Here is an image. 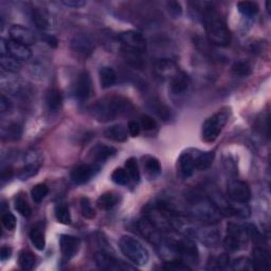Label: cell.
<instances>
[{
    "label": "cell",
    "mask_w": 271,
    "mask_h": 271,
    "mask_svg": "<svg viewBox=\"0 0 271 271\" xmlns=\"http://www.w3.org/2000/svg\"><path fill=\"white\" fill-rule=\"evenodd\" d=\"M1 221H2V225L3 227L9 230V231H13L15 228H16V217H15L12 213H4L1 217Z\"/></svg>",
    "instance_id": "46"
},
{
    "label": "cell",
    "mask_w": 271,
    "mask_h": 271,
    "mask_svg": "<svg viewBox=\"0 0 271 271\" xmlns=\"http://www.w3.org/2000/svg\"><path fill=\"white\" fill-rule=\"evenodd\" d=\"M81 211L83 216L88 218V220H92L95 216V211L88 197H83L81 199Z\"/></svg>",
    "instance_id": "44"
},
{
    "label": "cell",
    "mask_w": 271,
    "mask_h": 271,
    "mask_svg": "<svg viewBox=\"0 0 271 271\" xmlns=\"http://www.w3.org/2000/svg\"><path fill=\"white\" fill-rule=\"evenodd\" d=\"M40 170V167H37V165H34V164H26V167L21 170L20 172V178L21 179H29L31 178L32 176L36 175L37 172H39Z\"/></svg>",
    "instance_id": "48"
},
{
    "label": "cell",
    "mask_w": 271,
    "mask_h": 271,
    "mask_svg": "<svg viewBox=\"0 0 271 271\" xmlns=\"http://www.w3.org/2000/svg\"><path fill=\"white\" fill-rule=\"evenodd\" d=\"M132 104L121 96H108L97 102L93 107V116L100 122H108L129 112Z\"/></svg>",
    "instance_id": "4"
},
{
    "label": "cell",
    "mask_w": 271,
    "mask_h": 271,
    "mask_svg": "<svg viewBox=\"0 0 271 271\" xmlns=\"http://www.w3.org/2000/svg\"><path fill=\"white\" fill-rule=\"evenodd\" d=\"M237 10L239 13H242L244 16L247 17H252L255 16L259 13V5L257 2H252V1H239L236 4Z\"/></svg>",
    "instance_id": "34"
},
{
    "label": "cell",
    "mask_w": 271,
    "mask_h": 271,
    "mask_svg": "<svg viewBox=\"0 0 271 271\" xmlns=\"http://www.w3.org/2000/svg\"><path fill=\"white\" fill-rule=\"evenodd\" d=\"M0 65H1L2 70H4L6 72H11V73H15V72L19 71L21 68L19 61L15 59L10 54L0 55Z\"/></svg>",
    "instance_id": "30"
},
{
    "label": "cell",
    "mask_w": 271,
    "mask_h": 271,
    "mask_svg": "<svg viewBox=\"0 0 271 271\" xmlns=\"http://www.w3.org/2000/svg\"><path fill=\"white\" fill-rule=\"evenodd\" d=\"M214 153L213 152H205L198 154L194 159L195 169L198 171H206L208 170L213 163L214 160Z\"/></svg>",
    "instance_id": "28"
},
{
    "label": "cell",
    "mask_w": 271,
    "mask_h": 271,
    "mask_svg": "<svg viewBox=\"0 0 271 271\" xmlns=\"http://www.w3.org/2000/svg\"><path fill=\"white\" fill-rule=\"evenodd\" d=\"M49 193L48 186L45 183L36 184L31 190V197L35 203H41Z\"/></svg>",
    "instance_id": "36"
},
{
    "label": "cell",
    "mask_w": 271,
    "mask_h": 271,
    "mask_svg": "<svg viewBox=\"0 0 271 271\" xmlns=\"http://www.w3.org/2000/svg\"><path fill=\"white\" fill-rule=\"evenodd\" d=\"M46 104L50 111L56 112L63 106V95L62 92L56 88H52L47 92Z\"/></svg>",
    "instance_id": "23"
},
{
    "label": "cell",
    "mask_w": 271,
    "mask_h": 271,
    "mask_svg": "<svg viewBox=\"0 0 271 271\" xmlns=\"http://www.w3.org/2000/svg\"><path fill=\"white\" fill-rule=\"evenodd\" d=\"M155 68L158 75H160L162 78L169 77V74H171L172 77H174L178 72V70L176 69L175 63L171 61V59H159V61L156 63Z\"/></svg>",
    "instance_id": "26"
},
{
    "label": "cell",
    "mask_w": 271,
    "mask_h": 271,
    "mask_svg": "<svg viewBox=\"0 0 271 271\" xmlns=\"http://www.w3.org/2000/svg\"><path fill=\"white\" fill-rule=\"evenodd\" d=\"M32 18L33 22L35 24L36 28L40 30H46L49 27V18L47 13L39 7H35L33 9L32 13Z\"/></svg>",
    "instance_id": "31"
},
{
    "label": "cell",
    "mask_w": 271,
    "mask_h": 271,
    "mask_svg": "<svg viewBox=\"0 0 271 271\" xmlns=\"http://www.w3.org/2000/svg\"><path fill=\"white\" fill-rule=\"evenodd\" d=\"M140 132H141V127L138 122L131 121L129 123V133L132 137H134V138L138 137V136L140 135Z\"/></svg>",
    "instance_id": "51"
},
{
    "label": "cell",
    "mask_w": 271,
    "mask_h": 271,
    "mask_svg": "<svg viewBox=\"0 0 271 271\" xmlns=\"http://www.w3.org/2000/svg\"><path fill=\"white\" fill-rule=\"evenodd\" d=\"M228 197L233 201L247 203L251 198V190L247 182L233 180L228 184Z\"/></svg>",
    "instance_id": "10"
},
{
    "label": "cell",
    "mask_w": 271,
    "mask_h": 271,
    "mask_svg": "<svg viewBox=\"0 0 271 271\" xmlns=\"http://www.w3.org/2000/svg\"><path fill=\"white\" fill-rule=\"evenodd\" d=\"M230 259L227 254H222L220 257L213 258L212 263H209L210 269H224L228 266Z\"/></svg>",
    "instance_id": "45"
},
{
    "label": "cell",
    "mask_w": 271,
    "mask_h": 271,
    "mask_svg": "<svg viewBox=\"0 0 271 271\" xmlns=\"http://www.w3.org/2000/svg\"><path fill=\"white\" fill-rule=\"evenodd\" d=\"M116 148L109 146V145H105V144H97L95 145L92 150H91V156L94 158L96 161H105L107 160L108 158L112 157L116 154Z\"/></svg>",
    "instance_id": "27"
},
{
    "label": "cell",
    "mask_w": 271,
    "mask_h": 271,
    "mask_svg": "<svg viewBox=\"0 0 271 271\" xmlns=\"http://www.w3.org/2000/svg\"><path fill=\"white\" fill-rule=\"evenodd\" d=\"M6 48L7 54H10L17 61H27L32 55V51L29 48V46L14 42L12 40L6 42Z\"/></svg>",
    "instance_id": "18"
},
{
    "label": "cell",
    "mask_w": 271,
    "mask_h": 271,
    "mask_svg": "<svg viewBox=\"0 0 271 271\" xmlns=\"http://www.w3.org/2000/svg\"><path fill=\"white\" fill-rule=\"evenodd\" d=\"M125 168H126V172L129 173L130 177L134 180V181L139 182L140 171H139L137 160H136L135 158H130V159H127L125 162Z\"/></svg>",
    "instance_id": "38"
},
{
    "label": "cell",
    "mask_w": 271,
    "mask_h": 271,
    "mask_svg": "<svg viewBox=\"0 0 271 271\" xmlns=\"http://www.w3.org/2000/svg\"><path fill=\"white\" fill-rule=\"evenodd\" d=\"M194 159H195V157L189 152H184L180 155L178 162H179L180 172H181L183 177L187 178L193 174V172L195 170Z\"/></svg>",
    "instance_id": "22"
},
{
    "label": "cell",
    "mask_w": 271,
    "mask_h": 271,
    "mask_svg": "<svg viewBox=\"0 0 271 271\" xmlns=\"http://www.w3.org/2000/svg\"><path fill=\"white\" fill-rule=\"evenodd\" d=\"M138 228L141 232V234L148 239L150 243H153L156 246H163L164 242L161 236V232L158 230L155 226L150 223L146 218H142L138 223Z\"/></svg>",
    "instance_id": "12"
},
{
    "label": "cell",
    "mask_w": 271,
    "mask_h": 271,
    "mask_svg": "<svg viewBox=\"0 0 271 271\" xmlns=\"http://www.w3.org/2000/svg\"><path fill=\"white\" fill-rule=\"evenodd\" d=\"M47 43H48V45H50V46H52V47H56L57 46L56 39H54V37H52V36L48 37Z\"/></svg>",
    "instance_id": "55"
},
{
    "label": "cell",
    "mask_w": 271,
    "mask_h": 271,
    "mask_svg": "<svg viewBox=\"0 0 271 271\" xmlns=\"http://www.w3.org/2000/svg\"><path fill=\"white\" fill-rule=\"evenodd\" d=\"M118 39L123 45L125 51L134 52V53L138 54H143L146 52V40L140 32L134 31V30H129V31L120 33L118 35Z\"/></svg>",
    "instance_id": "9"
},
{
    "label": "cell",
    "mask_w": 271,
    "mask_h": 271,
    "mask_svg": "<svg viewBox=\"0 0 271 271\" xmlns=\"http://www.w3.org/2000/svg\"><path fill=\"white\" fill-rule=\"evenodd\" d=\"M171 250L178 254L185 263L191 262L197 264L198 262V250L197 247L189 238H180L165 242Z\"/></svg>",
    "instance_id": "7"
},
{
    "label": "cell",
    "mask_w": 271,
    "mask_h": 271,
    "mask_svg": "<svg viewBox=\"0 0 271 271\" xmlns=\"http://www.w3.org/2000/svg\"><path fill=\"white\" fill-rule=\"evenodd\" d=\"M189 213L194 220L205 225H216L223 216L212 200L199 195H193L189 199Z\"/></svg>",
    "instance_id": "3"
},
{
    "label": "cell",
    "mask_w": 271,
    "mask_h": 271,
    "mask_svg": "<svg viewBox=\"0 0 271 271\" xmlns=\"http://www.w3.org/2000/svg\"><path fill=\"white\" fill-rule=\"evenodd\" d=\"M12 257V248L9 246H3L0 251V259L2 262L9 260Z\"/></svg>",
    "instance_id": "53"
},
{
    "label": "cell",
    "mask_w": 271,
    "mask_h": 271,
    "mask_svg": "<svg viewBox=\"0 0 271 271\" xmlns=\"http://www.w3.org/2000/svg\"><path fill=\"white\" fill-rule=\"evenodd\" d=\"M144 217L160 232H172L177 230L180 223L175 209L164 200H159L152 206H147L145 208Z\"/></svg>",
    "instance_id": "1"
},
{
    "label": "cell",
    "mask_w": 271,
    "mask_h": 271,
    "mask_svg": "<svg viewBox=\"0 0 271 271\" xmlns=\"http://www.w3.org/2000/svg\"><path fill=\"white\" fill-rule=\"evenodd\" d=\"M99 75H100L101 87L103 89L110 88L111 86H114L116 84L117 73L111 67H107V66L102 67L99 71Z\"/></svg>",
    "instance_id": "25"
},
{
    "label": "cell",
    "mask_w": 271,
    "mask_h": 271,
    "mask_svg": "<svg viewBox=\"0 0 271 271\" xmlns=\"http://www.w3.org/2000/svg\"><path fill=\"white\" fill-rule=\"evenodd\" d=\"M62 3L68 7H75V9H78V7L84 6L86 4V1H83V0H63Z\"/></svg>",
    "instance_id": "52"
},
{
    "label": "cell",
    "mask_w": 271,
    "mask_h": 271,
    "mask_svg": "<svg viewBox=\"0 0 271 271\" xmlns=\"http://www.w3.org/2000/svg\"><path fill=\"white\" fill-rule=\"evenodd\" d=\"M104 136L112 141L124 142L127 140V130L122 124L112 125L104 132Z\"/></svg>",
    "instance_id": "24"
},
{
    "label": "cell",
    "mask_w": 271,
    "mask_h": 271,
    "mask_svg": "<svg viewBox=\"0 0 271 271\" xmlns=\"http://www.w3.org/2000/svg\"><path fill=\"white\" fill-rule=\"evenodd\" d=\"M94 175V167L90 164H81L71 173V179L74 183L84 184Z\"/></svg>",
    "instance_id": "19"
},
{
    "label": "cell",
    "mask_w": 271,
    "mask_h": 271,
    "mask_svg": "<svg viewBox=\"0 0 271 271\" xmlns=\"http://www.w3.org/2000/svg\"><path fill=\"white\" fill-rule=\"evenodd\" d=\"M143 167L149 178H157L161 174V164L154 156H145L143 158Z\"/></svg>",
    "instance_id": "21"
},
{
    "label": "cell",
    "mask_w": 271,
    "mask_h": 271,
    "mask_svg": "<svg viewBox=\"0 0 271 271\" xmlns=\"http://www.w3.org/2000/svg\"><path fill=\"white\" fill-rule=\"evenodd\" d=\"M55 218L59 224L70 225L71 224V214L70 211L65 205L57 206L55 209Z\"/></svg>",
    "instance_id": "37"
},
{
    "label": "cell",
    "mask_w": 271,
    "mask_h": 271,
    "mask_svg": "<svg viewBox=\"0 0 271 271\" xmlns=\"http://www.w3.org/2000/svg\"><path fill=\"white\" fill-rule=\"evenodd\" d=\"M10 37L12 41L26 46H31L36 43L35 34L29 28L20 25H14L10 28Z\"/></svg>",
    "instance_id": "13"
},
{
    "label": "cell",
    "mask_w": 271,
    "mask_h": 271,
    "mask_svg": "<svg viewBox=\"0 0 271 271\" xmlns=\"http://www.w3.org/2000/svg\"><path fill=\"white\" fill-rule=\"evenodd\" d=\"M141 126L144 131H153L157 127V123L153 118L144 115L141 117Z\"/></svg>",
    "instance_id": "50"
},
{
    "label": "cell",
    "mask_w": 271,
    "mask_h": 271,
    "mask_svg": "<svg viewBox=\"0 0 271 271\" xmlns=\"http://www.w3.org/2000/svg\"><path fill=\"white\" fill-rule=\"evenodd\" d=\"M95 265L101 270H125L133 269L129 266H124L122 262L109 255L106 252H97L94 255Z\"/></svg>",
    "instance_id": "11"
},
{
    "label": "cell",
    "mask_w": 271,
    "mask_h": 271,
    "mask_svg": "<svg viewBox=\"0 0 271 271\" xmlns=\"http://www.w3.org/2000/svg\"><path fill=\"white\" fill-rule=\"evenodd\" d=\"M228 118V112L221 110L207 119L201 129L202 140L207 143L214 142L223 132L225 125L227 124Z\"/></svg>",
    "instance_id": "6"
},
{
    "label": "cell",
    "mask_w": 271,
    "mask_h": 271,
    "mask_svg": "<svg viewBox=\"0 0 271 271\" xmlns=\"http://www.w3.org/2000/svg\"><path fill=\"white\" fill-rule=\"evenodd\" d=\"M92 91V83L88 72H82L77 80L74 93L81 100H87Z\"/></svg>",
    "instance_id": "16"
},
{
    "label": "cell",
    "mask_w": 271,
    "mask_h": 271,
    "mask_svg": "<svg viewBox=\"0 0 271 271\" xmlns=\"http://www.w3.org/2000/svg\"><path fill=\"white\" fill-rule=\"evenodd\" d=\"M189 86H190V79L182 71H178L174 77L172 78L171 90L173 93L182 94L186 91Z\"/></svg>",
    "instance_id": "20"
},
{
    "label": "cell",
    "mask_w": 271,
    "mask_h": 271,
    "mask_svg": "<svg viewBox=\"0 0 271 271\" xmlns=\"http://www.w3.org/2000/svg\"><path fill=\"white\" fill-rule=\"evenodd\" d=\"M252 264L257 270H269L271 264L270 253L263 247H255L252 250Z\"/></svg>",
    "instance_id": "17"
},
{
    "label": "cell",
    "mask_w": 271,
    "mask_h": 271,
    "mask_svg": "<svg viewBox=\"0 0 271 271\" xmlns=\"http://www.w3.org/2000/svg\"><path fill=\"white\" fill-rule=\"evenodd\" d=\"M59 247H61V251L65 258L72 259L80 250L81 240L77 236L62 234L59 236Z\"/></svg>",
    "instance_id": "14"
},
{
    "label": "cell",
    "mask_w": 271,
    "mask_h": 271,
    "mask_svg": "<svg viewBox=\"0 0 271 271\" xmlns=\"http://www.w3.org/2000/svg\"><path fill=\"white\" fill-rule=\"evenodd\" d=\"M10 108H11L10 101L2 94L1 97H0V111H1V114H4V112L9 111Z\"/></svg>",
    "instance_id": "54"
},
{
    "label": "cell",
    "mask_w": 271,
    "mask_h": 271,
    "mask_svg": "<svg viewBox=\"0 0 271 271\" xmlns=\"http://www.w3.org/2000/svg\"><path fill=\"white\" fill-rule=\"evenodd\" d=\"M214 225H208V228H196L193 229L194 235L196 236L202 244L207 247H215L220 243L221 234L217 229L211 228Z\"/></svg>",
    "instance_id": "15"
},
{
    "label": "cell",
    "mask_w": 271,
    "mask_h": 271,
    "mask_svg": "<svg viewBox=\"0 0 271 271\" xmlns=\"http://www.w3.org/2000/svg\"><path fill=\"white\" fill-rule=\"evenodd\" d=\"M21 136V127L20 125L14 123L10 124L6 129L2 130V138L7 141L18 140Z\"/></svg>",
    "instance_id": "35"
},
{
    "label": "cell",
    "mask_w": 271,
    "mask_h": 271,
    "mask_svg": "<svg viewBox=\"0 0 271 271\" xmlns=\"http://www.w3.org/2000/svg\"><path fill=\"white\" fill-rule=\"evenodd\" d=\"M163 268L165 270H169V271H187V270H191L189 265H187L184 261L178 260V259L165 263Z\"/></svg>",
    "instance_id": "43"
},
{
    "label": "cell",
    "mask_w": 271,
    "mask_h": 271,
    "mask_svg": "<svg viewBox=\"0 0 271 271\" xmlns=\"http://www.w3.org/2000/svg\"><path fill=\"white\" fill-rule=\"evenodd\" d=\"M203 16L209 42L218 47H227L231 42V33L226 22L212 10V7H209L203 13Z\"/></svg>",
    "instance_id": "2"
},
{
    "label": "cell",
    "mask_w": 271,
    "mask_h": 271,
    "mask_svg": "<svg viewBox=\"0 0 271 271\" xmlns=\"http://www.w3.org/2000/svg\"><path fill=\"white\" fill-rule=\"evenodd\" d=\"M72 47L74 50H77L79 52H86L91 49V46H90V43L87 42L86 39L84 37H79V39H75L72 43Z\"/></svg>",
    "instance_id": "47"
},
{
    "label": "cell",
    "mask_w": 271,
    "mask_h": 271,
    "mask_svg": "<svg viewBox=\"0 0 271 271\" xmlns=\"http://www.w3.org/2000/svg\"><path fill=\"white\" fill-rule=\"evenodd\" d=\"M249 235L246 227L236 225L234 223L228 224L227 235L225 238V245L230 251L240 250L247 244Z\"/></svg>",
    "instance_id": "8"
},
{
    "label": "cell",
    "mask_w": 271,
    "mask_h": 271,
    "mask_svg": "<svg viewBox=\"0 0 271 271\" xmlns=\"http://www.w3.org/2000/svg\"><path fill=\"white\" fill-rule=\"evenodd\" d=\"M111 180L118 185H126L130 182V175L124 169H116L111 174Z\"/></svg>",
    "instance_id": "40"
},
{
    "label": "cell",
    "mask_w": 271,
    "mask_h": 271,
    "mask_svg": "<svg viewBox=\"0 0 271 271\" xmlns=\"http://www.w3.org/2000/svg\"><path fill=\"white\" fill-rule=\"evenodd\" d=\"M232 71L236 77L239 78H246L251 73V66L248 62H236L232 66Z\"/></svg>",
    "instance_id": "39"
},
{
    "label": "cell",
    "mask_w": 271,
    "mask_h": 271,
    "mask_svg": "<svg viewBox=\"0 0 271 271\" xmlns=\"http://www.w3.org/2000/svg\"><path fill=\"white\" fill-rule=\"evenodd\" d=\"M167 6H168V11H169L171 16H173L174 18H178L181 16L182 6H181V4H180V2L170 1V2H168Z\"/></svg>",
    "instance_id": "49"
},
{
    "label": "cell",
    "mask_w": 271,
    "mask_h": 271,
    "mask_svg": "<svg viewBox=\"0 0 271 271\" xmlns=\"http://www.w3.org/2000/svg\"><path fill=\"white\" fill-rule=\"evenodd\" d=\"M119 202L118 194L112 192H106L97 198L96 205L101 210H110Z\"/></svg>",
    "instance_id": "29"
},
{
    "label": "cell",
    "mask_w": 271,
    "mask_h": 271,
    "mask_svg": "<svg viewBox=\"0 0 271 271\" xmlns=\"http://www.w3.org/2000/svg\"><path fill=\"white\" fill-rule=\"evenodd\" d=\"M15 209L17 212L24 217H30L32 214V209L30 207L28 201L21 196H18L15 199Z\"/></svg>",
    "instance_id": "41"
},
{
    "label": "cell",
    "mask_w": 271,
    "mask_h": 271,
    "mask_svg": "<svg viewBox=\"0 0 271 271\" xmlns=\"http://www.w3.org/2000/svg\"><path fill=\"white\" fill-rule=\"evenodd\" d=\"M231 268L237 271H250L254 269L251 260L248 258H238L234 260L232 263Z\"/></svg>",
    "instance_id": "42"
},
{
    "label": "cell",
    "mask_w": 271,
    "mask_h": 271,
    "mask_svg": "<svg viewBox=\"0 0 271 271\" xmlns=\"http://www.w3.org/2000/svg\"><path fill=\"white\" fill-rule=\"evenodd\" d=\"M35 262H36V259L31 251H29V250L20 251L19 257H18V263H19V266L22 270L33 269V267L35 265Z\"/></svg>",
    "instance_id": "32"
},
{
    "label": "cell",
    "mask_w": 271,
    "mask_h": 271,
    "mask_svg": "<svg viewBox=\"0 0 271 271\" xmlns=\"http://www.w3.org/2000/svg\"><path fill=\"white\" fill-rule=\"evenodd\" d=\"M121 252L133 264L137 266H145L149 260V253L146 248L135 237L124 235L119 242Z\"/></svg>",
    "instance_id": "5"
},
{
    "label": "cell",
    "mask_w": 271,
    "mask_h": 271,
    "mask_svg": "<svg viewBox=\"0 0 271 271\" xmlns=\"http://www.w3.org/2000/svg\"><path fill=\"white\" fill-rule=\"evenodd\" d=\"M30 239L37 250L43 251L46 247V238H45L44 232L40 228H32V230L30 231Z\"/></svg>",
    "instance_id": "33"
}]
</instances>
